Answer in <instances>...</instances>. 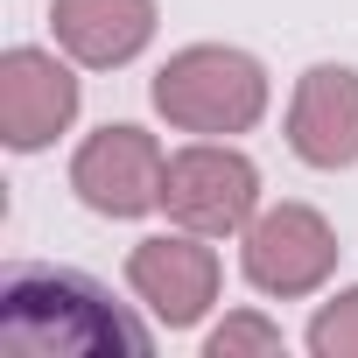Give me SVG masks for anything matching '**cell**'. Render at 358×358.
Returning <instances> with one entry per match:
<instances>
[{
    "mask_svg": "<svg viewBox=\"0 0 358 358\" xmlns=\"http://www.w3.org/2000/svg\"><path fill=\"white\" fill-rule=\"evenodd\" d=\"M155 106L183 134H246L267 113V71L246 50L190 43L155 71Z\"/></svg>",
    "mask_w": 358,
    "mask_h": 358,
    "instance_id": "cell-2",
    "label": "cell"
},
{
    "mask_svg": "<svg viewBox=\"0 0 358 358\" xmlns=\"http://www.w3.org/2000/svg\"><path fill=\"white\" fill-rule=\"evenodd\" d=\"M253 204H260V169H253L239 148L197 141V148H183V155H169L162 211L183 225V232H204V239L246 232V225H253Z\"/></svg>",
    "mask_w": 358,
    "mask_h": 358,
    "instance_id": "cell-3",
    "label": "cell"
},
{
    "mask_svg": "<svg viewBox=\"0 0 358 358\" xmlns=\"http://www.w3.org/2000/svg\"><path fill=\"white\" fill-rule=\"evenodd\" d=\"M57 22V43L92 64V71H113V64H134L155 36V0H57L50 8Z\"/></svg>",
    "mask_w": 358,
    "mask_h": 358,
    "instance_id": "cell-9",
    "label": "cell"
},
{
    "mask_svg": "<svg viewBox=\"0 0 358 358\" xmlns=\"http://www.w3.org/2000/svg\"><path fill=\"white\" fill-rule=\"evenodd\" d=\"M127 281L169 330H190L218 302V253L204 246V232H176V239L162 232L127 253Z\"/></svg>",
    "mask_w": 358,
    "mask_h": 358,
    "instance_id": "cell-6",
    "label": "cell"
},
{
    "mask_svg": "<svg viewBox=\"0 0 358 358\" xmlns=\"http://www.w3.org/2000/svg\"><path fill=\"white\" fill-rule=\"evenodd\" d=\"M309 351H316V358H358V288H344L337 302L316 309V323H309Z\"/></svg>",
    "mask_w": 358,
    "mask_h": 358,
    "instance_id": "cell-10",
    "label": "cell"
},
{
    "mask_svg": "<svg viewBox=\"0 0 358 358\" xmlns=\"http://www.w3.org/2000/svg\"><path fill=\"white\" fill-rule=\"evenodd\" d=\"M78 120V78L50 50H8L0 57V141L8 148H50Z\"/></svg>",
    "mask_w": 358,
    "mask_h": 358,
    "instance_id": "cell-7",
    "label": "cell"
},
{
    "mask_svg": "<svg viewBox=\"0 0 358 358\" xmlns=\"http://www.w3.org/2000/svg\"><path fill=\"white\" fill-rule=\"evenodd\" d=\"M246 351H281V330L267 323V316H225L211 337H204V358H246Z\"/></svg>",
    "mask_w": 358,
    "mask_h": 358,
    "instance_id": "cell-11",
    "label": "cell"
},
{
    "mask_svg": "<svg viewBox=\"0 0 358 358\" xmlns=\"http://www.w3.org/2000/svg\"><path fill=\"white\" fill-rule=\"evenodd\" d=\"M162 176H169V155L155 148L148 127H99L71 162V190L99 218H141L162 204Z\"/></svg>",
    "mask_w": 358,
    "mask_h": 358,
    "instance_id": "cell-5",
    "label": "cell"
},
{
    "mask_svg": "<svg viewBox=\"0 0 358 358\" xmlns=\"http://www.w3.org/2000/svg\"><path fill=\"white\" fill-rule=\"evenodd\" d=\"M288 148L309 169H351L358 162V71H344V64L302 71L295 106H288Z\"/></svg>",
    "mask_w": 358,
    "mask_h": 358,
    "instance_id": "cell-8",
    "label": "cell"
},
{
    "mask_svg": "<svg viewBox=\"0 0 358 358\" xmlns=\"http://www.w3.org/2000/svg\"><path fill=\"white\" fill-rule=\"evenodd\" d=\"M148 323L78 267H8L0 358H148Z\"/></svg>",
    "mask_w": 358,
    "mask_h": 358,
    "instance_id": "cell-1",
    "label": "cell"
},
{
    "mask_svg": "<svg viewBox=\"0 0 358 358\" xmlns=\"http://www.w3.org/2000/svg\"><path fill=\"white\" fill-rule=\"evenodd\" d=\"M239 260H246V281L260 295H309L337 267V232L309 204H267V211H253Z\"/></svg>",
    "mask_w": 358,
    "mask_h": 358,
    "instance_id": "cell-4",
    "label": "cell"
}]
</instances>
